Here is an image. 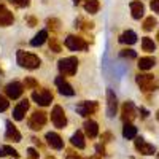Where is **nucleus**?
Masks as SVG:
<instances>
[{"label":"nucleus","instance_id":"5701e85b","mask_svg":"<svg viewBox=\"0 0 159 159\" xmlns=\"http://www.w3.org/2000/svg\"><path fill=\"white\" fill-rule=\"evenodd\" d=\"M123 137L127 139V140H132L137 137V127L132 124V123H124V127H123Z\"/></svg>","mask_w":159,"mask_h":159},{"label":"nucleus","instance_id":"79ce46f5","mask_svg":"<svg viewBox=\"0 0 159 159\" xmlns=\"http://www.w3.org/2000/svg\"><path fill=\"white\" fill-rule=\"evenodd\" d=\"M88 159H102V157H100V154H94V156H91Z\"/></svg>","mask_w":159,"mask_h":159},{"label":"nucleus","instance_id":"a211bd4d","mask_svg":"<svg viewBox=\"0 0 159 159\" xmlns=\"http://www.w3.org/2000/svg\"><path fill=\"white\" fill-rule=\"evenodd\" d=\"M84 134L89 137V139H96L99 135V124L96 121H92V119H88L84 121Z\"/></svg>","mask_w":159,"mask_h":159},{"label":"nucleus","instance_id":"72a5a7b5","mask_svg":"<svg viewBox=\"0 0 159 159\" xmlns=\"http://www.w3.org/2000/svg\"><path fill=\"white\" fill-rule=\"evenodd\" d=\"M27 153H29V159H38V157H40V153H38L35 148H29Z\"/></svg>","mask_w":159,"mask_h":159},{"label":"nucleus","instance_id":"a878e982","mask_svg":"<svg viewBox=\"0 0 159 159\" xmlns=\"http://www.w3.org/2000/svg\"><path fill=\"white\" fill-rule=\"evenodd\" d=\"M142 49L147 51V52H154L156 49V43L153 42V38L150 37H143L142 38Z\"/></svg>","mask_w":159,"mask_h":159},{"label":"nucleus","instance_id":"39448f33","mask_svg":"<svg viewBox=\"0 0 159 159\" xmlns=\"http://www.w3.org/2000/svg\"><path fill=\"white\" fill-rule=\"evenodd\" d=\"M51 123L54 124V127L57 129H64L67 126V116H65V111L61 105H54L51 110Z\"/></svg>","mask_w":159,"mask_h":159},{"label":"nucleus","instance_id":"e433bc0d","mask_svg":"<svg viewBox=\"0 0 159 159\" xmlns=\"http://www.w3.org/2000/svg\"><path fill=\"white\" fill-rule=\"evenodd\" d=\"M67 159H81V156H78L75 151L69 150V151H67Z\"/></svg>","mask_w":159,"mask_h":159},{"label":"nucleus","instance_id":"ddd939ff","mask_svg":"<svg viewBox=\"0 0 159 159\" xmlns=\"http://www.w3.org/2000/svg\"><path fill=\"white\" fill-rule=\"evenodd\" d=\"M54 83H56V88H57V91H59V94H62V96H69V97L75 96V89L67 83V80H65L62 75L56 78V81H54Z\"/></svg>","mask_w":159,"mask_h":159},{"label":"nucleus","instance_id":"4468645a","mask_svg":"<svg viewBox=\"0 0 159 159\" xmlns=\"http://www.w3.org/2000/svg\"><path fill=\"white\" fill-rule=\"evenodd\" d=\"M45 140L52 150H64V140L57 132H48L45 135Z\"/></svg>","mask_w":159,"mask_h":159},{"label":"nucleus","instance_id":"c85d7f7f","mask_svg":"<svg viewBox=\"0 0 159 159\" xmlns=\"http://www.w3.org/2000/svg\"><path fill=\"white\" fill-rule=\"evenodd\" d=\"M25 89H37L38 88V81L37 80H34V78H30V76H27L24 80V84H22Z\"/></svg>","mask_w":159,"mask_h":159},{"label":"nucleus","instance_id":"0eeeda50","mask_svg":"<svg viewBox=\"0 0 159 159\" xmlns=\"http://www.w3.org/2000/svg\"><path fill=\"white\" fill-rule=\"evenodd\" d=\"M97 110H99V103H97V102L83 100V102L76 103V113H78V115H81V116H84V118L96 115Z\"/></svg>","mask_w":159,"mask_h":159},{"label":"nucleus","instance_id":"4be33fe9","mask_svg":"<svg viewBox=\"0 0 159 159\" xmlns=\"http://www.w3.org/2000/svg\"><path fill=\"white\" fill-rule=\"evenodd\" d=\"M137 65H139V69H140V70H151L154 65H156V61H154V57H151V56L140 57Z\"/></svg>","mask_w":159,"mask_h":159},{"label":"nucleus","instance_id":"c03bdc74","mask_svg":"<svg viewBox=\"0 0 159 159\" xmlns=\"http://www.w3.org/2000/svg\"><path fill=\"white\" fill-rule=\"evenodd\" d=\"M5 156V151H3V148H0V157H3Z\"/></svg>","mask_w":159,"mask_h":159},{"label":"nucleus","instance_id":"de8ad7c7","mask_svg":"<svg viewBox=\"0 0 159 159\" xmlns=\"http://www.w3.org/2000/svg\"><path fill=\"white\" fill-rule=\"evenodd\" d=\"M156 38H157V42H159V32H157V37H156Z\"/></svg>","mask_w":159,"mask_h":159},{"label":"nucleus","instance_id":"423d86ee","mask_svg":"<svg viewBox=\"0 0 159 159\" xmlns=\"http://www.w3.org/2000/svg\"><path fill=\"white\" fill-rule=\"evenodd\" d=\"M37 105H40V107H48V105H51L52 102V94H51V91L48 89H37L32 92V97H30Z\"/></svg>","mask_w":159,"mask_h":159},{"label":"nucleus","instance_id":"f8f14e48","mask_svg":"<svg viewBox=\"0 0 159 159\" xmlns=\"http://www.w3.org/2000/svg\"><path fill=\"white\" fill-rule=\"evenodd\" d=\"M134 145H135V150H137L140 154H143V156H151V154H154V151H156V148L153 147V145H151V143H147L142 137H135Z\"/></svg>","mask_w":159,"mask_h":159},{"label":"nucleus","instance_id":"1a4fd4ad","mask_svg":"<svg viewBox=\"0 0 159 159\" xmlns=\"http://www.w3.org/2000/svg\"><path fill=\"white\" fill-rule=\"evenodd\" d=\"M121 118L124 123H132L137 118V108L132 102H124L121 107Z\"/></svg>","mask_w":159,"mask_h":159},{"label":"nucleus","instance_id":"37998d69","mask_svg":"<svg viewBox=\"0 0 159 159\" xmlns=\"http://www.w3.org/2000/svg\"><path fill=\"white\" fill-rule=\"evenodd\" d=\"M32 140H34V143H35V145H38V147H42V143H40V142H38V139H35V137H34Z\"/></svg>","mask_w":159,"mask_h":159},{"label":"nucleus","instance_id":"393cba45","mask_svg":"<svg viewBox=\"0 0 159 159\" xmlns=\"http://www.w3.org/2000/svg\"><path fill=\"white\" fill-rule=\"evenodd\" d=\"M99 8H100L99 0H84V10L89 15H96L99 11Z\"/></svg>","mask_w":159,"mask_h":159},{"label":"nucleus","instance_id":"2eb2a0df","mask_svg":"<svg viewBox=\"0 0 159 159\" xmlns=\"http://www.w3.org/2000/svg\"><path fill=\"white\" fill-rule=\"evenodd\" d=\"M5 139L10 142H21L22 135L18 130V127L13 124V121H7V132H5Z\"/></svg>","mask_w":159,"mask_h":159},{"label":"nucleus","instance_id":"09e8293b","mask_svg":"<svg viewBox=\"0 0 159 159\" xmlns=\"http://www.w3.org/2000/svg\"><path fill=\"white\" fill-rule=\"evenodd\" d=\"M0 75H2V69H0Z\"/></svg>","mask_w":159,"mask_h":159},{"label":"nucleus","instance_id":"9d476101","mask_svg":"<svg viewBox=\"0 0 159 159\" xmlns=\"http://www.w3.org/2000/svg\"><path fill=\"white\" fill-rule=\"evenodd\" d=\"M29 107H30L29 99L19 100L18 105L15 107V110H13V119H15V121H22V119L25 118V113L29 111Z\"/></svg>","mask_w":159,"mask_h":159},{"label":"nucleus","instance_id":"cd10ccee","mask_svg":"<svg viewBox=\"0 0 159 159\" xmlns=\"http://www.w3.org/2000/svg\"><path fill=\"white\" fill-rule=\"evenodd\" d=\"M119 56L124 57V59H135L137 57V52L134 49H130V48H124L119 51Z\"/></svg>","mask_w":159,"mask_h":159},{"label":"nucleus","instance_id":"7ed1b4c3","mask_svg":"<svg viewBox=\"0 0 159 159\" xmlns=\"http://www.w3.org/2000/svg\"><path fill=\"white\" fill-rule=\"evenodd\" d=\"M46 121H48V113L43 110H35L30 115V118L27 119V124L32 130H42L45 127Z\"/></svg>","mask_w":159,"mask_h":159},{"label":"nucleus","instance_id":"473e14b6","mask_svg":"<svg viewBox=\"0 0 159 159\" xmlns=\"http://www.w3.org/2000/svg\"><path fill=\"white\" fill-rule=\"evenodd\" d=\"M8 107H10L8 99H7V97H3V96H0V113L7 111V110H8Z\"/></svg>","mask_w":159,"mask_h":159},{"label":"nucleus","instance_id":"ea45409f","mask_svg":"<svg viewBox=\"0 0 159 159\" xmlns=\"http://www.w3.org/2000/svg\"><path fill=\"white\" fill-rule=\"evenodd\" d=\"M139 111H140V113H142V118H148V115H150V113H148V111H147V110H145V108H140V110H139Z\"/></svg>","mask_w":159,"mask_h":159},{"label":"nucleus","instance_id":"f03ea898","mask_svg":"<svg viewBox=\"0 0 159 159\" xmlns=\"http://www.w3.org/2000/svg\"><path fill=\"white\" fill-rule=\"evenodd\" d=\"M57 69H59V72H61L62 76H73L76 73V70H78V59L73 57V56L59 59Z\"/></svg>","mask_w":159,"mask_h":159},{"label":"nucleus","instance_id":"58836bf2","mask_svg":"<svg viewBox=\"0 0 159 159\" xmlns=\"http://www.w3.org/2000/svg\"><path fill=\"white\" fill-rule=\"evenodd\" d=\"M96 150H97V154H105V147H103V145H97V147H96Z\"/></svg>","mask_w":159,"mask_h":159},{"label":"nucleus","instance_id":"b1692460","mask_svg":"<svg viewBox=\"0 0 159 159\" xmlns=\"http://www.w3.org/2000/svg\"><path fill=\"white\" fill-rule=\"evenodd\" d=\"M46 40H48V30L43 29V30H40V32L30 40V45H32V46H42Z\"/></svg>","mask_w":159,"mask_h":159},{"label":"nucleus","instance_id":"20e7f679","mask_svg":"<svg viewBox=\"0 0 159 159\" xmlns=\"http://www.w3.org/2000/svg\"><path fill=\"white\" fill-rule=\"evenodd\" d=\"M135 81L140 86V89L143 92H148V91H154L157 88V83L154 81V76L150 73H139L135 76Z\"/></svg>","mask_w":159,"mask_h":159},{"label":"nucleus","instance_id":"6ab92c4d","mask_svg":"<svg viewBox=\"0 0 159 159\" xmlns=\"http://www.w3.org/2000/svg\"><path fill=\"white\" fill-rule=\"evenodd\" d=\"M70 143H72V147L78 148V150H84L86 148V140H84V134L81 130H76L75 134L72 135L70 139Z\"/></svg>","mask_w":159,"mask_h":159},{"label":"nucleus","instance_id":"f704fd0d","mask_svg":"<svg viewBox=\"0 0 159 159\" xmlns=\"http://www.w3.org/2000/svg\"><path fill=\"white\" fill-rule=\"evenodd\" d=\"M46 24H48V27L57 29V25H59V21H57V19H48V21H46Z\"/></svg>","mask_w":159,"mask_h":159},{"label":"nucleus","instance_id":"9b49d317","mask_svg":"<svg viewBox=\"0 0 159 159\" xmlns=\"http://www.w3.org/2000/svg\"><path fill=\"white\" fill-rule=\"evenodd\" d=\"M5 92H7V96L8 99L11 100H16L22 96V92H24V86L19 83V81H11L5 86Z\"/></svg>","mask_w":159,"mask_h":159},{"label":"nucleus","instance_id":"8fccbe9b","mask_svg":"<svg viewBox=\"0 0 159 159\" xmlns=\"http://www.w3.org/2000/svg\"><path fill=\"white\" fill-rule=\"evenodd\" d=\"M157 159H159V154H157Z\"/></svg>","mask_w":159,"mask_h":159},{"label":"nucleus","instance_id":"412c9836","mask_svg":"<svg viewBox=\"0 0 159 159\" xmlns=\"http://www.w3.org/2000/svg\"><path fill=\"white\" fill-rule=\"evenodd\" d=\"M119 43H124V45H134L137 42V34L134 30H124L121 35H119Z\"/></svg>","mask_w":159,"mask_h":159},{"label":"nucleus","instance_id":"a18cd8bd","mask_svg":"<svg viewBox=\"0 0 159 159\" xmlns=\"http://www.w3.org/2000/svg\"><path fill=\"white\" fill-rule=\"evenodd\" d=\"M80 2H81V0H73V3H75V5H78Z\"/></svg>","mask_w":159,"mask_h":159},{"label":"nucleus","instance_id":"49530a36","mask_svg":"<svg viewBox=\"0 0 159 159\" xmlns=\"http://www.w3.org/2000/svg\"><path fill=\"white\" fill-rule=\"evenodd\" d=\"M156 119H157V121H159V111L156 113Z\"/></svg>","mask_w":159,"mask_h":159},{"label":"nucleus","instance_id":"aec40b11","mask_svg":"<svg viewBox=\"0 0 159 159\" xmlns=\"http://www.w3.org/2000/svg\"><path fill=\"white\" fill-rule=\"evenodd\" d=\"M130 13L134 19H142L145 15V7L140 0H135V2H130Z\"/></svg>","mask_w":159,"mask_h":159},{"label":"nucleus","instance_id":"a19ab883","mask_svg":"<svg viewBox=\"0 0 159 159\" xmlns=\"http://www.w3.org/2000/svg\"><path fill=\"white\" fill-rule=\"evenodd\" d=\"M29 24L32 25V27H34V25L37 24V21H35V18H29Z\"/></svg>","mask_w":159,"mask_h":159},{"label":"nucleus","instance_id":"7c9ffc66","mask_svg":"<svg viewBox=\"0 0 159 159\" xmlns=\"http://www.w3.org/2000/svg\"><path fill=\"white\" fill-rule=\"evenodd\" d=\"M3 151H5V154H10L11 157H15V159H18L19 157V153L13 148V147H10V145H5L3 147Z\"/></svg>","mask_w":159,"mask_h":159},{"label":"nucleus","instance_id":"f257e3e1","mask_svg":"<svg viewBox=\"0 0 159 159\" xmlns=\"http://www.w3.org/2000/svg\"><path fill=\"white\" fill-rule=\"evenodd\" d=\"M16 61L19 64V67H22L25 70H37L42 65V59L38 56L32 54V52H27V51H22V49H19L16 52Z\"/></svg>","mask_w":159,"mask_h":159},{"label":"nucleus","instance_id":"dca6fc26","mask_svg":"<svg viewBox=\"0 0 159 159\" xmlns=\"http://www.w3.org/2000/svg\"><path fill=\"white\" fill-rule=\"evenodd\" d=\"M15 22V16H13V13L0 5V27H8Z\"/></svg>","mask_w":159,"mask_h":159},{"label":"nucleus","instance_id":"f3484780","mask_svg":"<svg viewBox=\"0 0 159 159\" xmlns=\"http://www.w3.org/2000/svg\"><path fill=\"white\" fill-rule=\"evenodd\" d=\"M116 108H118L116 94H115L111 89H108V91H107V113H108V116H115Z\"/></svg>","mask_w":159,"mask_h":159},{"label":"nucleus","instance_id":"4c0bfd02","mask_svg":"<svg viewBox=\"0 0 159 159\" xmlns=\"http://www.w3.org/2000/svg\"><path fill=\"white\" fill-rule=\"evenodd\" d=\"M110 140H111V134H110V132H107V134L102 135V142H103V143H107V142H110Z\"/></svg>","mask_w":159,"mask_h":159},{"label":"nucleus","instance_id":"c756f323","mask_svg":"<svg viewBox=\"0 0 159 159\" xmlns=\"http://www.w3.org/2000/svg\"><path fill=\"white\" fill-rule=\"evenodd\" d=\"M10 3H13L15 7L18 8H27L30 5V0H8Z\"/></svg>","mask_w":159,"mask_h":159},{"label":"nucleus","instance_id":"6e6552de","mask_svg":"<svg viewBox=\"0 0 159 159\" xmlns=\"http://www.w3.org/2000/svg\"><path fill=\"white\" fill-rule=\"evenodd\" d=\"M64 45L70 51H86L88 49V43L81 37H76V35H69L67 38H65Z\"/></svg>","mask_w":159,"mask_h":159},{"label":"nucleus","instance_id":"bb28decb","mask_svg":"<svg viewBox=\"0 0 159 159\" xmlns=\"http://www.w3.org/2000/svg\"><path fill=\"white\" fill-rule=\"evenodd\" d=\"M156 25H157V21H156V18H153V16H148L147 19L143 21V30H145V32H151L153 29H156Z\"/></svg>","mask_w":159,"mask_h":159},{"label":"nucleus","instance_id":"2f4dec72","mask_svg":"<svg viewBox=\"0 0 159 159\" xmlns=\"http://www.w3.org/2000/svg\"><path fill=\"white\" fill-rule=\"evenodd\" d=\"M48 40H49V48H51V51L61 52V45L57 43V40H56V38H48Z\"/></svg>","mask_w":159,"mask_h":159},{"label":"nucleus","instance_id":"c9c22d12","mask_svg":"<svg viewBox=\"0 0 159 159\" xmlns=\"http://www.w3.org/2000/svg\"><path fill=\"white\" fill-rule=\"evenodd\" d=\"M151 10L159 15V0H151Z\"/></svg>","mask_w":159,"mask_h":159}]
</instances>
